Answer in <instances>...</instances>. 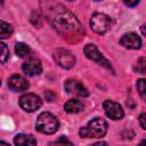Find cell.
Returning a JSON list of instances; mask_svg holds the SVG:
<instances>
[{"label":"cell","instance_id":"6da1fadb","mask_svg":"<svg viewBox=\"0 0 146 146\" xmlns=\"http://www.w3.org/2000/svg\"><path fill=\"white\" fill-rule=\"evenodd\" d=\"M58 7L59 9L54 8L51 10L49 19L52 26L62 36H64L68 41H79L81 38H83L84 33L82 25L79 23V21L74 17L72 13L60 6Z\"/></svg>","mask_w":146,"mask_h":146},{"label":"cell","instance_id":"7a4b0ae2","mask_svg":"<svg viewBox=\"0 0 146 146\" xmlns=\"http://www.w3.org/2000/svg\"><path fill=\"white\" fill-rule=\"evenodd\" d=\"M107 131V123L100 117H95L88 122V124L80 129L79 133L83 138H100L104 137Z\"/></svg>","mask_w":146,"mask_h":146},{"label":"cell","instance_id":"3957f363","mask_svg":"<svg viewBox=\"0 0 146 146\" xmlns=\"http://www.w3.org/2000/svg\"><path fill=\"white\" fill-rule=\"evenodd\" d=\"M58 121L57 119L49 112H43L38 116L36 120V130L40 131L41 133L46 135H51L57 131L58 129Z\"/></svg>","mask_w":146,"mask_h":146},{"label":"cell","instance_id":"277c9868","mask_svg":"<svg viewBox=\"0 0 146 146\" xmlns=\"http://www.w3.org/2000/svg\"><path fill=\"white\" fill-rule=\"evenodd\" d=\"M90 26L91 29L98 33V34H104L106 33L111 26H112V19L110 18V16L102 14V13H96L91 16L90 19Z\"/></svg>","mask_w":146,"mask_h":146},{"label":"cell","instance_id":"5b68a950","mask_svg":"<svg viewBox=\"0 0 146 146\" xmlns=\"http://www.w3.org/2000/svg\"><path fill=\"white\" fill-rule=\"evenodd\" d=\"M54 59L63 68H71L75 64L74 55L71 51L63 48H58L54 51Z\"/></svg>","mask_w":146,"mask_h":146},{"label":"cell","instance_id":"8992f818","mask_svg":"<svg viewBox=\"0 0 146 146\" xmlns=\"http://www.w3.org/2000/svg\"><path fill=\"white\" fill-rule=\"evenodd\" d=\"M83 51H84V55L87 56V58H89V59H91V60L98 63L99 65L105 66L106 68L112 70L111 63H110V62H108V60L100 54V51L97 49V47H96L95 44H90V43L87 44V46L84 47Z\"/></svg>","mask_w":146,"mask_h":146},{"label":"cell","instance_id":"52a82bcc","mask_svg":"<svg viewBox=\"0 0 146 146\" xmlns=\"http://www.w3.org/2000/svg\"><path fill=\"white\" fill-rule=\"evenodd\" d=\"M19 106L26 112H34L41 106V99L34 94H25L19 98Z\"/></svg>","mask_w":146,"mask_h":146},{"label":"cell","instance_id":"ba28073f","mask_svg":"<svg viewBox=\"0 0 146 146\" xmlns=\"http://www.w3.org/2000/svg\"><path fill=\"white\" fill-rule=\"evenodd\" d=\"M64 88L65 90L68 92V94H73L75 96H79V97H87L89 96V91L87 90V88L78 80H74V79H70L65 82L64 84Z\"/></svg>","mask_w":146,"mask_h":146},{"label":"cell","instance_id":"9c48e42d","mask_svg":"<svg viewBox=\"0 0 146 146\" xmlns=\"http://www.w3.org/2000/svg\"><path fill=\"white\" fill-rule=\"evenodd\" d=\"M103 107H104L106 115L112 120H120L124 115L121 105L113 100H105L103 103Z\"/></svg>","mask_w":146,"mask_h":146},{"label":"cell","instance_id":"30bf717a","mask_svg":"<svg viewBox=\"0 0 146 146\" xmlns=\"http://www.w3.org/2000/svg\"><path fill=\"white\" fill-rule=\"evenodd\" d=\"M120 43L123 47L128 48V49H139L140 46H141V40L136 33L128 32V33L122 35V38L120 40Z\"/></svg>","mask_w":146,"mask_h":146},{"label":"cell","instance_id":"8fae6325","mask_svg":"<svg viewBox=\"0 0 146 146\" xmlns=\"http://www.w3.org/2000/svg\"><path fill=\"white\" fill-rule=\"evenodd\" d=\"M23 71L25 74L30 75V76H33V75H38L42 72V65H41V62L36 58H30L27 59L23 66H22Z\"/></svg>","mask_w":146,"mask_h":146},{"label":"cell","instance_id":"7c38bea8","mask_svg":"<svg viewBox=\"0 0 146 146\" xmlns=\"http://www.w3.org/2000/svg\"><path fill=\"white\" fill-rule=\"evenodd\" d=\"M29 86L30 84L26 81V79L17 74L11 75L8 80V87L14 91H24L29 88Z\"/></svg>","mask_w":146,"mask_h":146},{"label":"cell","instance_id":"4fadbf2b","mask_svg":"<svg viewBox=\"0 0 146 146\" xmlns=\"http://www.w3.org/2000/svg\"><path fill=\"white\" fill-rule=\"evenodd\" d=\"M16 146H36V139L31 135L18 133L14 138Z\"/></svg>","mask_w":146,"mask_h":146},{"label":"cell","instance_id":"5bb4252c","mask_svg":"<svg viewBox=\"0 0 146 146\" xmlns=\"http://www.w3.org/2000/svg\"><path fill=\"white\" fill-rule=\"evenodd\" d=\"M83 108H84V105L82 104V102H80L78 99H70L64 105V110L67 113H79Z\"/></svg>","mask_w":146,"mask_h":146},{"label":"cell","instance_id":"9a60e30c","mask_svg":"<svg viewBox=\"0 0 146 146\" xmlns=\"http://www.w3.org/2000/svg\"><path fill=\"white\" fill-rule=\"evenodd\" d=\"M13 34V26L5 21H0V38L6 39Z\"/></svg>","mask_w":146,"mask_h":146},{"label":"cell","instance_id":"2e32d148","mask_svg":"<svg viewBox=\"0 0 146 146\" xmlns=\"http://www.w3.org/2000/svg\"><path fill=\"white\" fill-rule=\"evenodd\" d=\"M15 52H16V55L18 56V57H26V56H29V54L31 52V49H30V47L29 46H26L25 43H23V42H18V43H16V46H15Z\"/></svg>","mask_w":146,"mask_h":146},{"label":"cell","instance_id":"e0dca14e","mask_svg":"<svg viewBox=\"0 0 146 146\" xmlns=\"http://www.w3.org/2000/svg\"><path fill=\"white\" fill-rule=\"evenodd\" d=\"M135 71L139 74H146V58L141 57L137 60L135 65Z\"/></svg>","mask_w":146,"mask_h":146},{"label":"cell","instance_id":"ac0fdd59","mask_svg":"<svg viewBox=\"0 0 146 146\" xmlns=\"http://www.w3.org/2000/svg\"><path fill=\"white\" fill-rule=\"evenodd\" d=\"M137 90L140 97L146 102V80L145 79H139L137 81Z\"/></svg>","mask_w":146,"mask_h":146},{"label":"cell","instance_id":"d6986e66","mask_svg":"<svg viewBox=\"0 0 146 146\" xmlns=\"http://www.w3.org/2000/svg\"><path fill=\"white\" fill-rule=\"evenodd\" d=\"M0 48H1L0 60H1V63H6V60L9 58V49L7 48V46L5 43H0Z\"/></svg>","mask_w":146,"mask_h":146},{"label":"cell","instance_id":"ffe728a7","mask_svg":"<svg viewBox=\"0 0 146 146\" xmlns=\"http://www.w3.org/2000/svg\"><path fill=\"white\" fill-rule=\"evenodd\" d=\"M54 146H74L66 137H60V138H58L55 143H54Z\"/></svg>","mask_w":146,"mask_h":146},{"label":"cell","instance_id":"44dd1931","mask_svg":"<svg viewBox=\"0 0 146 146\" xmlns=\"http://www.w3.org/2000/svg\"><path fill=\"white\" fill-rule=\"evenodd\" d=\"M139 123H140L141 128L146 130V113H144L139 116Z\"/></svg>","mask_w":146,"mask_h":146},{"label":"cell","instance_id":"7402d4cb","mask_svg":"<svg viewBox=\"0 0 146 146\" xmlns=\"http://www.w3.org/2000/svg\"><path fill=\"white\" fill-rule=\"evenodd\" d=\"M124 3H125L127 6L135 7V6H137V5L139 3V1H138V0H135V1H128V0H125V1H124Z\"/></svg>","mask_w":146,"mask_h":146},{"label":"cell","instance_id":"603a6c76","mask_svg":"<svg viewBox=\"0 0 146 146\" xmlns=\"http://www.w3.org/2000/svg\"><path fill=\"white\" fill-rule=\"evenodd\" d=\"M44 95H46V97H47V99H48L49 102H51V100H52V98L56 96V95H55L54 92H51V91H46V94H44Z\"/></svg>","mask_w":146,"mask_h":146},{"label":"cell","instance_id":"cb8c5ba5","mask_svg":"<svg viewBox=\"0 0 146 146\" xmlns=\"http://www.w3.org/2000/svg\"><path fill=\"white\" fill-rule=\"evenodd\" d=\"M140 32H141V34H143L144 36H146V23L140 26Z\"/></svg>","mask_w":146,"mask_h":146},{"label":"cell","instance_id":"d4e9b609","mask_svg":"<svg viewBox=\"0 0 146 146\" xmlns=\"http://www.w3.org/2000/svg\"><path fill=\"white\" fill-rule=\"evenodd\" d=\"M90 146H108V145L105 141H98V143H95V144H92Z\"/></svg>","mask_w":146,"mask_h":146},{"label":"cell","instance_id":"484cf974","mask_svg":"<svg viewBox=\"0 0 146 146\" xmlns=\"http://www.w3.org/2000/svg\"><path fill=\"white\" fill-rule=\"evenodd\" d=\"M138 146H146V140H141V141L138 144Z\"/></svg>","mask_w":146,"mask_h":146},{"label":"cell","instance_id":"4316f807","mask_svg":"<svg viewBox=\"0 0 146 146\" xmlns=\"http://www.w3.org/2000/svg\"><path fill=\"white\" fill-rule=\"evenodd\" d=\"M0 146H9L7 143H5V141H0Z\"/></svg>","mask_w":146,"mask_h":146}]
</instances>
